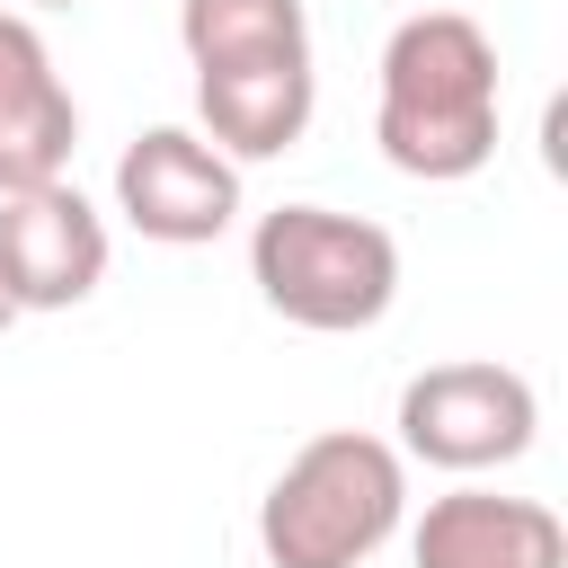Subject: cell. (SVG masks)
Returning a JSON list of instances; mask_svg holds the SVG:
<instances>
[{"label":"cell","mask_w":568,"mask_h":568,"mask_svg":"<svg viewBox=\"0 0 568 568\" xmlns=\"http://www.w3.org/2000/svg\"><path fill=\"white\" fill-rule=\"evenodd\" d=\"M497 44L462 9H417L382 44V106L373 142L399 178L453 186L497 160Z\"/></svg>","instance_id":"6da1fadb"},{"label":"cell","mask_w":568,"mask_h":568,"mask_svg":"<svg viewBox=\"0 0 568 568\" xmlns=\"http://www.w3.org/2000/svg\"><path fill=\"white\" fill-rule=\"evenodd\" d=\"M399 515H408V462L364 426H328L257 497V550L266 568H364L399 532Z\"/></svg>","instance_id":"7a4b0ae2"},{"label":"cell","mask_w":568,"mask_h":568,"mask_svg":"<svg viewBox=\"0 0 568 568\" xmlns=\"http://www.w3.org/2000/svg\"><path fill=\"white\" fill-rule=\"evenodd\" d=\"M248 284L275 320H293L311 337H355L399 302V240L364 213L275 204L248 231Z\"/></svg>","instance_id":"3957f363"},{"label":"cell","mask_w":568,"mask_h":568,"mask_svg":"<svg viewBox=\"0 0 568 568\" xmlns=\"http://www.w3.org/2000/svg\"><path fill=\"white\" fill-rule=\"evenodd\" d=\"M541 435V399L515 364H488V355H462V364H426L408 390H399V444L408 462H435V470H506L524 462Z\"/></svg>","instance_id":"277c9868"},{"label":"cell","mask_w":568,"mask_h":568,"mask_svg":"<svg viewBox=\"0 0 568 568\" xmlns=\"http://www.w3.org/2000/svg\"><path fill=\"white\" fill-rule=\"evenodd\" d=\"M115 213H124L142 240H160V248H204V240H222L231 213H240V169H231L204 133L151 124V133H133L124 160H115Z\"/></svg>","instance_id":"5b68a950"},{"label":"cell","mask_w":568,"mask_h":568,"mask_svg":"<svg viewBox=\"0 0 568 568\" xmlns=\"http://www.w3.org/2000/svg\"><path fill=\"white\" fill-rule=\"evenodd\" d=\"M106 284V222L80 186L0 195V293L18 311H71Z\"/></svg>","instance_id":"8992f818"},{"label":"cell","mask_w":568,"mask_h":568,"mask_svg":"<svg viewBox=\"0 0 568 568\" xmlns=\"http://www.w3.org/2000/svg\"><path fill=\"white\" fill-rule=\"evenodd\" d=\"M80 151V106L44 53V36L0 9V195H27V186H53Z\"/></svg>","instance_id":"52a82bcc"},{"label":"cell","mask_w":568,"mask_h":568,"mask_svg":"<svg viewBox=\"0 0 568 568\" xmlns=\"http://www.w3.org/2000/svg\"><path fill=\"white\" fill-rule=\"evenodd\" d=\"M417 568H568V524L541 497H497V488H444L417 532Z\"/></svg>","instance_id":"ba28073f"},{"label":"cell","mask_w":568,"mask_h":568,"mask_svg":"<svg viewBox=\"0 0 568 568\" xmlns=\"http://www.w3.org/2000/svg\"><path fill=\"white\" fill-rule=\"evenodd\" d=\"M320 106V71L311 62H257V71H195V115L204 142L240 169V160H275L311 133Z\"/></svg>","instance_id":"9c48e42d"},{"label":"cell","mask_w":568,"mask_h":568,"mask_svg":"<svg viewBox=\"0 0 568 568\" xmlns=\"http://www.w3.org/2000/svg\"><path fill=\"white\" fill-rule=\"evenodd\" d=\"M178 44L195 71L311 62V9L302 0H178Z\"/></svg>","instance_id":"30bf717a"},{"label":"cell","mask_w":568,"mask_h":568,"mask_svg":"<svg viewBox=\"0 0 568 568\" xmlns=\"http://www.w3.org/2000/svg\"><path fill=\"white\" fill-rule=\"evenodd\" d=\"M9 320H18V302H9V293H0V328H9Z\"/></svg>","instance_id":"8fae6325"},{"label":"cell","mask_w":568,"mask_h":568,"mask_svg":"<svg viewBox=\"0 0 568 568\" xmlns=\"http://www.w3.org/2000/svg\"><path fill=\"white\" fill-rule=\"evenodd\" d=\"M36 9H80V0H36Z\"/></svg>","instance_id":"7c38bea8"}]
</instances>
